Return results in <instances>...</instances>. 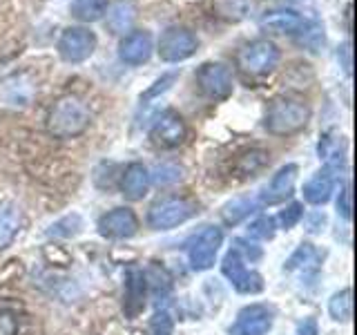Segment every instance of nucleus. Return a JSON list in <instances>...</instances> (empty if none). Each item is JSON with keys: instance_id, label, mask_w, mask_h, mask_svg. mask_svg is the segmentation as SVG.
I'll return each mask as SVG.
<instances>
[{"instance_id": "obj_27", "label": "nucleus", "mask_w": 357, "mask_h": 335, "mask_svg": "<svg viewBox=\"0 0 357 335\" xmlns=\"http://www.w3.org/2000/svg\"><path fill=\"white\" fill-rule=\"evenodd\" d=\"M81 228H83L81 217H78V215H67L61 221L54 223L50 234H52V237H74V234L81 232Z\"/></svg>"}, {"instance_id": "obj_3", "label": "nucleus", "mask_w": 357, "mask_h": 335, "mask_svg": "<svg viewBox=\"0 0 357 335\" xmlns=\"http://www.w3.org/2000/svg\"><path fill=\"white\" fill-rule=\"evenodd\" d=\"M237 67L243 76L250 78H264L277 70L279 61H282V52L273 40H250L237 52Z\"/></svg>"}, {"instance_id": "obj_25", "label": "nucleus", "mask_w": 357, "mask_h": 335, "mask_svg": "<svg viewBox=\"0 0 357 335\" xmlns=\"http://www.w3.org/2000/svg\"><path fill=\"white\" fill-rule=\"evenodd\" d=\"M353 293L351 288H342L340 293H335L328 302V313L333 320L337 322H349L351 320V313H353Z\"/></svg>"}, {"instance_id": "obj_17", "label": "nucleus", "mask_w": 357, "mask_h": 335, "mask_svg": "<svg viewBox=\"0 0 357 335\" xmlns=\"http://www.w3.org/2000/svg\"><path fill=\"white\" fill-rule=\"evenodd\" d=\"M259 25L271 34H301L308 27V20L295 9H271L261 16Z\"/></svg>"}, {"instance_id": "obj_7", "label": "nucleus", "mask_w": 357, "mask_h": 335, "mask_svg": "<svg viewBox=\"0 0 357 335\" xmlns=\"http://www.w3.org/2000/svg\"><path fill=\"white\" fill-rule=\"evenodd\" d=\"M197 47H199V38L188 27L172 25L161 34L156 52H159L161 61L165 63H181V61H188L190 56L197 52Z\"/></svg>"}, {"instance_id": "obj_15", "label": "nucleus", "mask_w": 357, "mask_h": 335, "mask_svg": "<svg viewBox=\"0 0 357 335\" xmlns=\"http://www.w3.org/2000/svg\"><path fill=\"white\" fill-rule=\"evenodd\" d=\"M98 230L103 237L109 239H128L139 230V219L130 208H116L100 217Z\"/></svg>"}, {"instance_id": "obj_23", "label": "nucleus", "mask_w": 357, "mask_h": 335, "mask_svg": "<svg viewBox=\"0 0 357 335\" xmlns=\"http://www.w3.org/2000/svg\"><path fill=\"white\" fill-rule=\"evenodd\" d=\"M215 16L226 22H241L243 18L250 16L252 0H215L212 3Z\"/></svg>"}, {"instance_id": "obj_21", "label": "nucleus", "mask_w": 357, "mask_h": 335, "mask_svg": "<svg viewBox=\"0 0 357 335\" xmlns=\"http://www.w3.org/2000/svg\"><path fill=\"white\" fill-rule=\"evenodd\" d=\"M105 14H107L105 25L112 34H126L132 27L134 18H137V5L132 0H119Z\"/></svg>"}, {"instance_id": "obj_6", "label": "nucleus", "mask_w": 357, "mask_h": 335, "mask_svg": "<svg viewBox=\"0 0 357 335\" xmlns=\"http://www.w3.org/2000/svg\"><path fill=\"white\" fill-rule=\"evenodd\" d=\"M199 92L210 100H226L232 96V72L223 63H204L195 74Z\"/></svg>"}, {"instance_id": "obj_13", "label": "nucleus", "mask_w": 357, "mask_h": 335, "mask_svg": "<svg viewBox=\"0 0 357 335\" xmlns=\"http://www.w3.org/2000/svg\"><path fill=\"white\" fill-rule=\"evenodd\" d=\"M319 268H321V255L317 253V248L310 244H301L299 248L290 255L284 271L295 275L301 284H312L317 279Z\"/></svg>"}, {"instance_id": "obj_14", "label": "nucleus", "mask_w": 357, "mask_h": 335, "mask_svg": "<svg viewBox=\"0 0 357 335\" xmlns=\"http://www.w3.org/2000/svg\"><path fill=\"white\" fill-rule=\"evenodd\" d=\"M154 52V40L152 34L145 29L130 31L121 38L119 43V59L128 65H143L150 61V56Z\"/></svg>"}, {"instance_id": "obj_5", "label": "nucleus", "mask_w": 357, "mask_h": 335, "mask_svg": "<svg viewBox=\"0 0 357 335\" xmlns=\"http://www.w3.org/2000/svg\"><path fill=\"white\" fill-rule=\"evenodd\" d=\"M344 165V156L342 152H333L331 156H326V165L321 170L308 179L306 186H304V199L312 206H324L326 201L331 199L335 186H337V174Z\"/></svg>"}, {"instance_id": "obj_31", "label": "nucleus", "mask_w": 357, "mask_h": 335, "mask_svg": "<svg viewBox=\"0 0 357 335\" xmlns=\"http://www.w3.org/2000/svg\"><path fill=\"white\" fill-rule=\"evenodd\" d=\"M248 230H250V237H255V239H271L275 234V219L259 217Z\"/></svg>"}, {"instance_id": "obj_16", "label": "nucleus", "mask_w": 357, "mask_h": 335, "mask_svg": "<svg viewBox=\"0 0 357 335\" xmlns=\"http://www.w3.org/2000/svg\"><path fill=\"white\" fill-rule=\"evenodd\" d=\"M150 134L154 143H159L161 148H176V145H181L185 139V123L174 110H165L163 114L154 121Z\"/></svg>"}, {"instance_id": "obj_29", "label": "nucleus", "mask_w": 357, "mask_h": 335, "mask_svg": "<svg viewBox=\"0 0 357 335\" xmlns=\"http://www.w3.org/2000/svg\"><path fill=\"white\" fill-rule=\"evenodd\" d=\"M174 331V322L170 318V313L159 311L154 313V318L150 320V333L152 335H172Z\"/></svg>"}, {"instance_id": "obj_33", "label": "nucleus", "mask_w": 357, "mask_h": 335, "mask_svg": "<svg viewBox=\"0 0 357 335\" xmlns=\"http://www.w3.org/2000/svg\"><path fill=\"white\" fill-rule=\"evenodd\" d=\"M337 210L344 219H351L353 215V193H351V186H344L340 199H337Z\"/></svg>"}, {"instance_id": "obj_24", "label": "nucleus", "mask_w": 357, "mask_h": 335, "mask_svg": "<svg viewBox=\"0 0 357 335\" xmlns=\"http://www.w3.org/2000/svg\"><path fill=\"white\" fill-rule=\"evenodd\" d=\"M109 0H72L70 14L81 22H96L105 16Z\"/></svg>"}, {"instance_id": "obj_8", "label": "nucleus", "mask_w": 357, "mask_h": 335, "mask_svg": "<svg viewBox=\"0 0 357 335\" xmlns=\"http://www.w3.org/2000/svg\"><path fill=\"white\" fill-rule=\"evenodd\" d=\"M56 50L65 63H83L96 50V34L87 27H65Z\"/></svg>"}, {"instance_id": "obj_22", "label": "nucleus", "mask_w": 357, "mask_h": 335, "mask_svg": "<svg viewBox=\"0 0 357 335\" xmlns=\"http://www.w3.org/2000/svg\"><path fill=\"white\" fill-rule=\"evenodd\" d=\"M145 306V275L141 271L128 273V290H126V313L137 318Z\"/></svg>"}, {"instance_id": "obj_19", "label": "nucleus", "mask_w": 357, "mask_h": 335, "mask_svg": "<svg viewBox=\"0 0 357 335\" xmlns=\"http://www.w3.org/2000/svg\"><path fill=\"white\" fill-rule=\"evenodd\" d=\"M123 195L132 201H139L148 195V188H150V174H148V168L143 163H130L126 174H123Z\"/></svg>"}, {"instance_id": "obj_4", "label": "nucleus", "mask_w": 357, "mask_h": 335, "mask_svg": "<svg viewBox=\"0 0 357 335\" xmlns=\"http://www.w3.org/2000/svg\"><path fill=\"white\" fill-rule=\"evenodd\" d=\"M36 78L31 72L22 70L5 76L0 81V110L3 112H22L31 105L33 96H36Z\"/></svg>"}, {"instance_id": "obj_36", "label": "nucleus", "mask_w": 357, "mask_h": 335, "mask_svg": "<svg viewBox=\"0 0 357 335\" xmlns=\"http://www.w3.org/2000/svg\"><path fill=\"white\" fill-rule=\"evenodd\" d=\"M340 56H344V72L351 74V43H344L342 45Z\"/></svg>"}, {"instance_id": "obj_32", "label": "nucleus", "mask_w": 357, "mask_h": 335, "mask_svg": "<svg viewBox=\"0 0 357 335\" xmlns=\"http://www.w3.org/2000/svg\"><path fill=\"white\" fill-rule=\"evenodd\" d=\"M301 215H304L301 204H290L286 210L279 212V223H282L284 230H290V228H295V223L301 219Z\"/></svg>"}, {"instance_id": "obj_34", "label": "nucleus", "mask_w": 357, "mask_h": 335, "mask_svg": "<svg viewBox=\"0 0 357 335\" xmlns=\"http://www.w3.org/2000/svg\"><path fill=\"white\" fill-rule=\"evenodd\" d=\"M297 333H299V335H319L317 320H315V318H306L304 322H299Z\"/></svg>"}, {"instance_id": "obj_20", "label": "nucleus", "mask_w": 357, "mask_h": 335, "mask_svg": "<svg viewBox=\"0 0 357 335\" xmlns=\"http://www.w3.org/2000/svg\"><path fill=\"white\" fill-rule=\"evenodd\" d=\"M20 208L14 201H0V248H7V246L14 241V237L20 230Z\"/></svg>"}, {"instance_id": "obj_26", "label": "nucleus", "mask_w": 357, "mask_h": 335, "mask_svg": "<svg viewBox=\"0 0 357 335\" xmlns=\"http://www.w3.org/2000/svg\"><path fill=\"white\" fill-rule=\"evenodd\" d=\"M257 204L252 199H234L230 201V204L223 208V219H226V223H239L241 219H245L250 215V212H255Z\"/></svg>"}, {"instance_id": "obj_2", "label": "nucleus", "mask_w": 357, "mask_h": 335, "mask_svg": "<svg viewBox=\"0 0 357 335\" xmlns=\"http://www.w3.org/2000/svg\"><path fill=\"white\" fill-rule=\"evenodd\" d=\"M89 121H92V114H89V107L83 103V98L67 94L56 100L50 110L47 130L56 139H74L81 137L89 128Z\"/></svg>"}, {"instance_id": "obj_10", "label": "nucleus", "mask_w": 357, "mask_h": 335, "mask_svg": "<svg viewBox=\"0 0 357 335\" xmlns=\"http://www.w3.org/2000/svg\"><path fill=\"white\" fill-rule=\"evenodd\" d=\"M197 212V206L188 199H163L150 208L148 221L156 230H170L181 226Z\"/></svg>"}, {"instance_id": "obj_35", "label": "nucleus", "mask_w": 357, "mask_h": 335, "mask_svg": "<svg viewBox=\"0 0 357 335\" xmlns=\"http://www.w3.org/2000/svg\"><path fill=\"white\" fill-rule=\"evenodd\" d=\"M324 221H326V217H324L321 212H315L312 219H310V223H308V232H319L321 226H324Z\"/></svg>"}, {"instance_id": "obj_12", "label": "nucleus", "mask_w": 357, "mask_h": 335, "mask_svg": "<svg viewBox=\"0 0 357 335\" xmlns=\"http://www.w3.org/2000/svg\"><path fill=\"white\" fill-rule=\"evenodd\" d=\"M221 241H223V232L215 226L199 232L197 239L190 244V251H188L190 266H192L195 271H208V268L215 266Z\"/></svg>"}, {"instance_id": "obj_30", "label": "nucleus", "mask_w": 357, "mask_h": 335, "mask_svg": "<svg viewBox=\"0 0 357 335\" xmlns=\"http://www.w3.org/2000/svg\"><path fill=\"white\" fill-rule=\"evenodd\" d=\"M178 78V74L176 72H170V74H163L161 78H156L154 81V85L148 89V92H145L143 96H141V100L145 98V100H150V98H156L159 94H163V92H167V89L172 87V83Z\"/></svg>"}, {"instance_id": "obj_9", "label": "nucleus", "mask_w": 357, "mask_h": 335, "mask_svg": "<svg viewBox=\"0 0 357 335\" xmlns=\"http://www.w3.org/2000/svg\"><path fill=\"white\" fill-rule=\"evenodd\" d=\"M221 271L230 279V284L239 290V293L245 295H257L264 290V277L252 271V268L245 266L243 262V255L234 248H230V253L223 257V264H221Z\"/></svg>"}, {"instance_id": "obj_11", "label": "nucleus", "mask_w": 357, "mask_h": 335, "mask_svg": "<svg viewBox=\"0 0 357 335\" xmlns=\"http://www.w3.org/2000/svg\"><path fill=\"white\" fill-rule=\"evenodd\" d=\"M275 311L268 304H250L239 311L230 327V335H266L273 329Z\"/></svg>"}, {"instance_id": "obj_28", "label": "nucleus", "mask_w": 357, "mask_h": 335, "mask_svg": "<svg viewBox=\"0 0 357 335\" xmlns=\"http://www.w3.org/2000/svg\"><path fill=\"white\" fill-rule=\"evenodd\" d=\"M183 170L174 163H163L154 170V184L156 186H172L176 181H181Z\"/></svg>"}, {"instance_id": "obj_1", "label": "nucleus", "mask_w": 357, "mask_h": 335, "mask_svg": "<svg viewBox=\"0 0 357 335\" xmlns=\"http://www.w3.org/2000/svg\"><path fill=\"white\" fill-rule=\"evenodd\" d=\"M310 121V107L295 96H275L266 107L264 128L275 137H290L304 130Z\"/></svg>"}, {"instance_id": "obj_18", "label": "nucleus", "mask_w": 357, "mask_h": 335, "mask_svg": "<svg viewBox=\"0 0 357 335\" xmlns=\"http://www.w3.org/2000/svg\"><path fill=\"white\" fill-rule=\"evenodd\" d=\"M295 179H297V165L295 163H288L284 165L282 170H279L275 177L271 186H268L264 190L261 195V201L268 206H275V204H282V201H286L290 195H293L295 190Z\"/></svg>"}]
</instances>
